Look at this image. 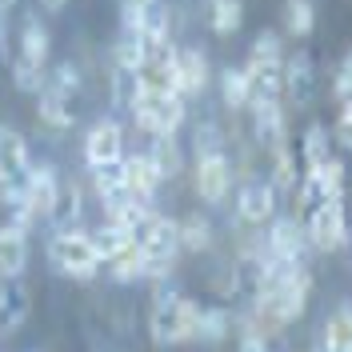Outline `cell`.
<instances>
[{
  "label": "cell",
  "mask_w": 352,
  "mask_h": 352,
  "mask_svg": "<svg viewBox=\"0 0 352 352\" xmlns=\"http://www.w3.org/2000/svg\"><path fill=\"white\" fill-rule=\"evenodd\" d=\"M48 65H52V36H48V24L41 16H28L16 36V56L8 60L12 68V80L21 92H41L44 76H48Z\"/></svg>",
  "instance_id": "obj_1"
},
{
  "label": "cell",
  "mask_w": 352,
  "mask_h": 352,
  "mask_svg": "<svg viewBox=\"0 0 352 352\" xmlns=\"http://www.w3.org/2000/svg\"><path fill=\"white\" fill-rule=\"evenodd\" d=\"M192 320H197V300H188L168 280H160L153 296V316H148L153 340L156 344H184V340H192Z\"/></svg>",
  "instance_id": "obj_2"
},
{
  "label": "cell",
  "mask_w": 352,
  "mask_h": 352,
  "mask_svg": "<svg viewBox=\"0 0 352 352\" xmlns=\"http://www.w3.org/2000/svg\"><path fill=\"white\" fill-rule=\"evenodd\" d=\"M132 120L148 136H176L184 124V96L180 92H153L140 88L136 104H132Z\"/></svg>",
  "instance_id": "obj_3"
},
{
  "label": "cell",
  "mask_w": 352,
  "mask_h": 352,
  "mask_svg": "<svg viewBox=\"0 0 352 352\" xmlns=\"http://www.w3.org/2000/svg\"><path fill=\"white\" fill-rule=\"evenodd\" d=\"M48 256H52V264H56L65 276H72V280H88V276H96V272L104 268L92 236L80 232V228H72V232H52Z\"/></svg>",
  "instance_id": "obj_4"
},
{
  "label": "cell",
  "mask_w": 352,
  "mask_h": 352,
  "mask_svg": "<svg viewBox=\"0 0 352 352\" xmlns=\"http://www.w3.org/2000/svg\"><path fill=\"white\" fill-rule=\"evenodd\" d=\"M28 168H32L28 140H24L16 129H4V124H0V200H4L8 208L24 200Z\"/></svg>",
  "instance_id": "obj_5"
},
{
  "label": "cell",
  "mask_w": 352,
  "mask_h": 352,
  "mask_svg": "<svg viewBox=\"0 0 352 352\" xmlns=\"http://www.w3.org/2000/svg\"><path fill=\"white\" fill-rule=\"evenodd\" d=\"M305 236L312 241V248L336 252L349 241V208H344V200H324L312 217H305Z\"/></svg>",
  "instance_id": "obj_6"
},
{
  "label": "cell",
  "mask_w": 352,
  "mask_h": 352,
  "mask_svg": "<svg viewBox=\"0 0 352 352\" xmlns=\"http://www.w3.org/2000/svg\"><path fill=\"white\" fill-rule=\"evenodd\" d=\"M132 244L140 248V256H160V261H176V224L160 212H148L132 224Z\"/></svg>",
  "instance_id": "obj_7"
},
{
  "label": "cell",
  "mask_w": 352,
  "mask_h": 352,
  "mask_svg": "<svg viewBox=\"0 0 352 352\" xmlns=\"http://www.w3.org/2000/svg\"><path fill=\"white\" fill-rule=\"evenodd\" d=\"M197 197L208 200V204H220V200L232 192V168H228V156L212 153V156H197Z\"/></svg>",
  "instance_id": "obj_8"
},
{
  "label": "cell",
  "mask_w": 352,
  "mask_h": 352,
  "mask_svg": "<svg viewBox=\"0 0 352 352\" xmlns=\"http://www.w3.org/2000/svg\"><path fill=\"white\" fill-rule=\"evenodd\" d=\"M124 156V129H120V120H96L85 136V160L88 168H96V164H109V160H120Z\"/></svg>",
  "instance_id": "obj_9"
},
{
  "label": "cell",
  "mask_w": 352,
  "mask_h": 352,
  "mask_svg": "<svg viewBox=\"0 0 352 352\" xmlns=\"http://www.w3.org/2000/svg\"><path fill=\"white\" fill-rule=\"evenodd\" d=\"M56 188H60V176L52 173V164L32 160V168H28V184H24V208L32 212V220H48L52 200H56Z\"/></svg>",
  "instance_id": "obj_10"
},
{
  "label": "cell",
  "mask_w": 352,
  "mask_h": 352,
  "mask_svg": "<svg viewBox=\"0 0 352 352\" xmlns=\"http://www.w3.org/2000/svg\"><path fill=\"white\" fill-rule=\"evenodd\" d=\"M276 212V184L272 180H248L236 192V220L244 224H264Z\"/></svg>",
  "instance_id": "obj_11"
},
{
  "label": "cell",
  "mask_w": 352,
  "mask_h": 352,
  "mask_svg": "<svg viewBox=\"0 0 352 352\" xmlns=\"http://www.w3.org/2000/svg\"><path fill=\"white\" fill-rule=\"evenodd\" d=\"M208 76H212V68H208V56L200 48H180L176 52V92L184 100L188 96H200L208 88Z\"/></svg>",
  "instance_id": "obj_12"
},
{
  "label": "cell",
  "mask_w": 352,
  "mask_h": 352,
  "mask_svg": "<svg viewBox=\"0 0 352 352\" xmlns=\"http://www.w3.org/2000/svg\"><path fill=\"white\" fill-rule=\"evenodd\" d=\"M285 96H292L296 104H308L316 96V60L308 52L285 56Z\"/></svg>",
  "instance_id": "obj_13"
},
{
  "label": "cell",
  "mask_w": 352,
  "mask_h": 352,
  "mask_svg": "<svg viewBox=\"0 0 352 352\" xmlns=\"http://www.w3.org/2000/svg\"><path fill=\"white\" fill-rule=\"evenodd\" d=\"M248 109H252V129H256V140H261L268 153H272L276 144H285L288 132H285V109H280V100H252Z\"/></svg>",
  "instance_id": "obj_14"
},
{
  "label": "cell",
  "mask_w": 352,
  "mask_h": 352,
  "mask_svg": "<svg viewBox=\"0 0 352 352\" xmlns=\"http://www.w3.org/2000/svg\"><path fill=\"white\" fill-rule=\"evenodd\" d=\"M28 312H32L28 288H24L21 280H4V285H0V336H12V332L28 320Z\"/></svg>",
  "instance_id": "obj_15"
},
{
  "label": "cell",
  "mask_w": 352,
  "mask_h": 352,
  "mask_svg": "<svg viewBox=\"0 0 352 352\" xmlns=\"http://www.w3.org/2000/svg\"><path fill=\"white\" fill-rule=\"evenodd\" d=\"M264 252L285 256V261H305V224L292 217L272 220V232L264 241Z\"/></svg>",
  "instance_id": "obj_16"
},
{
  "label": "cell",
  "mask_w": 352,
  "mask_h": 352,
  "mask_svg": "<svg viewBox=\"0 0 352 352\" xmlns=\"http://www.w3.org/2000/svg\"><path fill=\"white\" fill-rule=\"evenodd\" d=\"M24 268H28V232L4 224L0 228V276L4 280H21Z\"/></svg>",
  "instance_id": "obj_17"
},
{
  "label": "cell",
  "mask_w": 352,
  "mask_h": 352,
  "mask_svg": "<svg viewBox=\"0 0 352 352\" xmlns=\"http://www.w3.org/2000/svg\"><path fill=\"white\" fill-rule=\"evenodd\" d=\"M160 180H164L160 168L144 153L124 156V192H132V197H140V200H153V192L160 188Z\"/></svg>",
  "instance_id": "obj_18"
},
{
  "label": "cell",
  "mask_w": 352,
  "mask_h": 352,
  "mask_svg": "<svg viewBox=\"0 0 352 352\" xmlns=\"http://www.w3.org/2000/svg\"><path fill=\"white\" fill-rule=\"evenodd\" d=\"M80 212H85V200H80V184H60L56 188V200H52V232H72L80 228Z\"/></svg>",
  "instance_id": "obj_19"
},
{
  "label": "cell",
  "mask_w": 352,
  "mask_h": 352,
  "mask_svg": "<svg viewBox=\"0 0 352 352\" xmlns=\"http://www.w3.org/2000/svg\"><path fill=\"white\" fill-rule=\"evenodd\" d=\"M132 28L140 32L144 48H153V44H164V41H168V32H173V12H168V4H164V0H153V4L140 12V21L132 24Z\"/></svg>",
  "instance_id": "obj_20"
},
{
  "label": "cell",
  "mask_w": 352,
  "mask_h": 352,
  "mask_svg": "<svg viewBox=\"0 0 352 352\" xmlns=\"http://www.w3.org/2000/svg\"><path fill=\"white\" fill-rule=\"evenodd\" d=\"M332 156V140L329 132L320 129V124H312V129L300 136V144H296V160H300V173H312V168H320L324 160Z\"/></svg>",
  "instance_id": "obj_21"
},
{
  "label": "cell",
  "mask_w": 352,
  "mask_h": 352,
  "mask_svg": "<svg viewBox=\"0 0 352 352\" xmlns=\"http://www.w3.org/2000/svg\"><path fill=\"white\" fill-rule=\"evenodd\" d=\"M232 332V316L224 312V308H204L197 305V320H192V340H208V344H217Z\"/></svg>",
  "instance_id": "obj_22"
},
{
  "label": "cell",
  "mask_w": 352,
  "mask_h": 352,
  "mask_svg": "<svg viewBox=\"0 0 352 352\" xmlns=\"http://www.w3.org/2000/svg\"><path fill=\"white\" fill-rule=\"evenodd\" d=\"M44 92L60 96V100H72L80 96V68L72 60H60V65H48V76H44Z\"/></svg>",
  "instance_id": "obj_23"
},
{
  "label": "cell",
  "mask_w": 352,
  "mask_h": 352,
  "mask_svg": "<svg viewBox=\"0 0 352 352\" xmlns=\"http://www.w3.org/2000/svg\"><path fill=\"white\" fill-rule=\"evenodd\" d=\"M36 112H41V120L48 124V129L65 132L76 124V104L72 100H60V96H52V92H36Z\"/></svg>",
  "instance_id": "obj_24"
},
{
  "label": "cell",
  "mask_w": 352,
  "mask_h": 352,
  "mask_svg": "<svg viewBox=\"0 0 352 352\" xmlns=\"http://www.w3.org/2000/svg\"><path fill=\"white\" fill-rule=\"evenodd\" d=\"M320 352H352V308L332 312L324 336H320Z\"/></svg>",
  "instance_id": "obj_25"
},
{
  "label": "cell",
  "mask_w": 352,
  "mask_h": 352,
  "mask_svg": "<svg viewBox=\"0 0 352 352\" xmlns=\"http://www.w3.org/2000/svg\"><path fill=\"white\" fill-rule=\"evenodd\" d=\"M208 24L217 36H232L244 24V4L241 0H208Z\"/></svg>",
  "instance_id": "obj_26"
},
{
  "label": "cell",
  "mask_w": 352,
  "mask_h": 352,
  "mask_svg": "<svg viewBox=\"0 0 352 352\" xmlns=\"http://www.w3.org/2000/svg\"><path fill=\"white\" fill-rule=\"evenodd\" d=\"M92 236V244H96V252H100V261H112L116 252H124L132 244V228H124V224H112V220H104L96 232H88Z\"/></svg>",
  "instance_id": "obj_27"
},
{
  "label": "cell",
  "mask_w": 352,
  "mask_h": 352,
  "mask_svg": "<svg viewBox=\"0 0 352 352\" xmlns=\"http://www.w3.org/2000/svg\"><path fill=\"white\" fill-rule=\"evenodd\" d=\"M220 96H224L228 109H248L252 104V88H248L244 68H224L220 72Z\"/></svg>",
  "instance_id": "obj_28"
},
{
  "label": "cell",
  "mask_w": 352,
  "mask_h": 352,
  "mask_svg": "<svg viewBox=\"0 0 352 352\" xmlns=\"http://www.w3.org/2000/svg\"><path fill=\"white\" fill-rule=\"evenodd\" d=\"M144 156L160 168V176L180 173V144H176V136H153V144L144 148Z\"/></svg>",
  "instance_id": "obj_29"
},
{
  "label": "cell",
  "mask_w": 352,
  "mask_h": 352,
  "mask_svg": "<svg viewBox=\"0 0 352 352\" xmlns=\"http://www.w3.org/2000/svg\"><path fill=\"white\" fill-rule=\"evenodd\" d=\"M285 32L288 36H300L305 41L308 32H312V24H316V8H312V0H285Z\"/></svg>",
  "instance_id": "obj_30"
},
{
  "label": "cell",
  "mask_w": 352,
  "mask_h": 352,
  "mask_svg": "<svg viewBox=\"0 0 352 352\" xmlns=\"http://www.w3.org/2000/svg\"><path fill=\"white\" fill-rule=\"evenodd\" d=\"M92 173V188L104 197H116V192H124V156L120 160H109V164H96V168H88Z\"/></svg>",
  "instance_id": "obj_31"
},
{
  "label": "cell",
  "mask_w": 352,
  "mask_h": 352,
  "mask_svg": "<svg viewBox=\"0 0 352 352\" xmlns=\"http://www.w3.org/2000/svg\"><path fill=\"white\" fill-rule=\"evenodd\" d=\"M136 96H140V76H136L132 68H116L112 65V104L132 112Z\"/></svg>",
  "instance_id": "obj_32"
},
{
  "label": "cell",
  "mask_w": 352,
  "mask_h": 352,
  "mask_svg": "<svg viewBox=\"0 0 352 352\" xmlns=\"http://www.w3.org/2000/svg\"><path fill=\"white\" fill-rule=\"evenodd\" d=\"M176 241H180V248H188V252H204L212 244V228H208L204 217H188L184 224H176Z\"/></svg>",
  "instance_id": "obj_33"
},
{
  "label": "cell",
  "mask_w": 352,
  "mask_h": 352,
  "mask_svg": "<svg viewBox=\"0 0 352 352\" xmlns=\"http://www.w3.org/2000/svg\"><path fill=\"white\" fill-rule=\"evenodd\" d=\"M244 65H285V48H280V36L268 28L261 32L256 41H252V52H248V60Z\"/></svg>",
  "instance_id": "obj_34"
},
{
  "label": "cell",
  "mask_w": 352,
  "mask_h": 352,
  "mask_svg": "<svg viewBox=\"0 0 352 352\" xmlns=\"http://www.w3.org/2000/svg\"><path fill=\"white\" fill-rule=\"evenodd\" d=\"M192 153L197 156H212V153H224V129L217 120H200L197 132H192Z\"/></svg>",
  "instance_id": "obj_35"
},
{
  "label": "cell",
  "mask_w": 352,
  "mask_h": 352,
  "mask_svg": "<svg viewBox=\"0 0 352 352\" xmlns=\"http://www.w3.org/2000/svg\"><path fill=\"white\" fill-rule=\"evenodd\" d=\"M332 92H336L340 100L352 96V48L340 56V65H336V72H332Z\"/></svg>",
  "instance_id": "obj_36"
},
{
  "label": "cell",
  "mask_w": 352,
  "mask_h": 352,
  "mask_svg": "<svg viewBox=\"0 0 352 352\" xmlns=\"http://www.w3.org/2000/svg\"><path fill=\"white\" fill-rule=\"evenodd\" d=\"M336 140L352 153V96L340 100V112H336Z\"/></svg>",
  "instance_id": "obj_37"
},
{
  "label": "cell",
  "mask_w": 352,
  "mask_h": 352,
  "mask_svg": "<svg viewBox=\"0 0 352 352\" xmlns=\"http://www.w3.org/2000/svg\"><path fill=\"white\" fill-rule=\"evenodd\" d=\"M241 352H268V340H264L261 329H252V324H244L241 329Z\"/></svg>",
  "instance_id": "obj_38"
},
{
  "label": "cell",
  "mask_w": 352,
  "mask_h": 352,
  "mask_svg": "<svg viewBox=\"0 0 352 352\" xmlns=\"http://www.w3.org/2000/svg\"><path fill=\"white\" fill-rule=\"evenodd\" d=\"M153 0H120V21H124V28H132V24L140 21V12L148 8Z\"/></svg>",
  "instance_id": "obj_39"
},
{
  "label": "cell",
  "mask_w": 352,
  "mask_h": 352,
  "mask_svg": "<svg viewBox=\"0 0 352 352\" xmlns=\"http://www.w3.org/2000/svg\"><path fill=\"white\" fill-rule=\"evenodd\" d=\"M41 4H44V8H48V12H60V8H65L68 0H41Z\"/></svg>",
  "instance_id": "obj_40"
}]
</instances>
